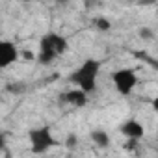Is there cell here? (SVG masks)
<instances>
[{"label": "cell", "mask_w": 158, "mask_h": 158, "mask_svg": "<svg viewBox=\"0 0 158 158\" xmlns=\"http://www.w3.org/2000/svg\"><path fill=\"white\" fill-rule=\"evenodd\" d=\"M101 67H102L101 60L88 58V60H84L80 65H78V67L71 73L69 82L91 95V93L97 89V78H99Z\"/></svg>", "instance_id": "6da1fadb"}, {"label": "cell", "mask_w": 158, "mask_h": 158, "mask_svg": "<svg viewBox=\"0 0 158 158\" xmlns=\"http://www.w3.org/2000/svg\"><path fill=\"white\" fill-rule=\"evenodd\" d=\"M28 139H30V149L34 154H45L48 152L58 141L52 134V130L48 127H37V128H30L28 132Z\"/></svg>", "instance_id": "7a4b0ae2"}, {"label": "cell", "mask_w": 158, "mask_h": 158, "mask_svg": "<svg viewBox=\"0 0 158 158\" xmlns=\"http://www.w3.org/2000/svg\"><path fill=\"white\" fill-rule=\"evenodd\" d=\"M138 82H139V78H138L136 71L130 69V67L115 69V71L112 73V84H114L115 91H117L119 95H123V97L130 95V93L136 89Z\"/></svg>", "instance_id": "3957f363"}, {"label": "cell", "mask_w": 158, "mask_h": 158, "mask_svg": "<svg viewBox=\"0 0 158 158\" xmlns=\"http://www.w3.org/2000/svg\"><path fill=\"white\" fill-rule=\"evenodd\" d=\"M58 58H60V54H58V48L54 43V32H48L39 39V48H37L35 60L39 65H50Z\"/></svg>", "instance_id": "277c9868"}, {"label": "cell", "mask_w": 158, "mask_h": 158, "mask_svg": "<svg viewBox=\"0 0 158 158\" xmlns=\"http://www.w3.org/2000/svg\"><path fill=\"white\" fill-rule=\"evenodd\" d=\"M19 58H21V50L13 41L10 39L0 41V69H8L10 65L19 61Z\"/></svg>", "instance_id": "5b68a950"}, {"label": "cell", "mask_w": 158, "mask_h": 158, "mask_svg": "<svg viewBox=\"0 0 158 158\" xmlns=\"http://www.w3.org/2000/svg\"><path fill=\"white\" fill-rule=\"evenodd\" d=\"M89 97V93H86L84 89H80V88H73V89H69V91H65L63 95H61V99L67 102V104H71V106H74V108H84L86 104H88V99Z\"/></svg>", "instance_id": "8992f818"}, {"label": "cell", "mask_w": 158, "mask_h": 158, "mask_svg": "<svg viewBox=\"0 0 158 158\" xmlns=\"http://www.w3.org/2000/svg\"><path fill=\"white\" fill-rule=\"evenodd\" d=\"M121 134L127 138V139H141L145 136V128L143 125L138 121V119H128L121 125Z\"/></svg>", "instance_id": "52a82bcc"}, {"label": "cell", "mask_w": 158, "mask_h": 158, "mask_svg": "<svg viewBox=\"0 0 158 158\" xmlns=\"http://www.w3.org/2000/svg\"><path fill=\"white\" fill-rule=\"evenodd\" d=\"M89 138H91V141L97 145V147H108L110 145V134L104 130V128H95V130H91V134H89Z\"/></svg>", "instance_id": "ba28073f"}, {"label": "cell", "mask_w": 158, "mask_h": 158, "mask_svg": "<svg viewBox=\"0 0 158 158\" xmlns=\"http://www.w3.org/2000/svg\"><path fill=\"white\" fill-rule=\"evenodd\" d=\"M95 26H97V30H102V32H108L110 28H112V23L106 19V17H97L95 21Z\"/></svg>", "instance_id": "9c48e42d"}, {"label": "cell", "mask_w": 158, "mask_h": 158, "mask_svg": "<svg viewBox=\"0 0 158 158\" xmlns=\"http://www.w3.org/2000/svg\"><path fill=\"white\" fill-rule=\"evenodd\" d=\"M65 147H67L69 151L76 149V147H78V136H76V134H69V136L65 138Z\"/></svg>", "instance_id": "30bf717a"}, {"label": "cell", "mask_w": 158, "mask_h": 158, "mask_svg": "<svg viewBox=\"0 0 158 158\" xmlns=\"http://www.w3.org/2000/svg\"><path fill=\"white\" fill-rule=\"evenodd\" d=\"M139 35H141L143 39H152V37H154V32L149 30V28H141V30H139Z\"/></svg>", "instance_id": "8fae6325"}, {"label": "cell", "mask_w": 158, "mask_h": 158, "mask_svg": "<svg viewBox=\"0 0 158 158\" xmlns=\"http://www.w3.org/2000/svg\"><path fill=\"white\" fill-rule=\"evenodd\" d=\"M151 106H152V110H154V112L158 114V97H154V99H152V102H151Z\"/></svg>", "instance_id": "7c38bea8"}, {"label": "cell", "mask_w": 158, "mask_h": 158, "mask_svg": "<svg viewBox=\"0 0 158 158\" xmlns=\"http://www.w3.org/2000/svg\"><path fill=\"white\" fill-rule=\"evenodd\" d=\"M56 2H58V4H60V6H65V4H67V2H69V0H56Z\"/></svg>", "instance_id": "4fadbf2b"}, {"label": "cell", "mask_w": 158, "mask_h": 158, "mask_svg": "<svg viewBox=\"0 0 158 158\" xmlns=\"http://www.w3.org/2000/svg\"><path fill=\"white\" fill-rule=\"evenodd\" d=\"M23 2H39V0H23Z\"/></svg>", "instance_id": "5bb4252c"}, {"label": "cell", "mask_w": 158, "mask_h": 158, "mask_svg": "<svg viewBox=\"0 0 158 158\" xmlns=\"http://www.w3.org/2000/svg\"><path fill=\"white\" fill-rule=\"evenodd\" d=\"M156 143H158V138H156Z\"/></svg>", "instance_id": "9a60e30c"}]
</instances>
